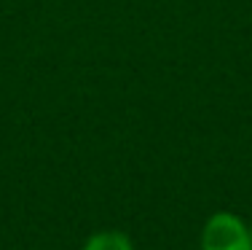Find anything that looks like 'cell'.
<instances>
[{
    "mask_svg": "<svg viewBox=\"0 0 252 250\" xmlns=\"http://www.w3.org/2000/svg\"><path fill=\"white\" fill-rule=\"evenodd\" d=\"M201 250H252V231L236 213L218 210L204 221Z\"/></svg>",
    "mask_w": 252,
    "mask_h": 250,
    "instance_id": "1",
    "label": "cell"
},
{
    "mask_svg": "<svg viewBox=\"0 0 252 250\" xmlns=\"http://www.w3.org/2000/svg\"><path fill=\"white\" fill-rule=\"evenodd\" d=\"M81 250H134V242L121 229H102L94 231L81 245Z\"/></svg>",
    "mask_w": 252,
    "mask_h": 250,
    "instance_id": "2",
    "label": "cell"
},
{
    "mask_svg": "<svg viewBox=\"0 0 252 250\" xmlns=\"http://www.w3.org/2000/svg\"><path fill=\"white\" fill-rule=\"evenodd\" d=\"M250 231H252V223H250Z\"/></svg>",
    "mask_w": 252,
    "mask_h": 250,
    "instance_id": "3",
    "label": "cell"
}]
</instances>
